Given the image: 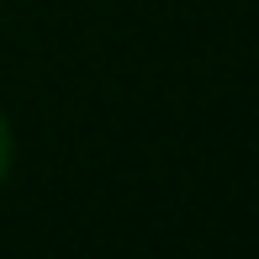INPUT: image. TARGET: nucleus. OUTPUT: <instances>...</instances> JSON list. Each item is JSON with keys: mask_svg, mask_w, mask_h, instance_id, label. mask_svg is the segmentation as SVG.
<instances>
[{"mask_svg": "<svg viewBox=\"0 0 259 259\" xmlns=\"http://www.w3.org/2000/svg\"><path fill=\"white\" fill-rule=\"evenodd\" d=\"M6 169H11V133H6V122H0V180H6Z\"/></svg>", "mask_w": 259, "mask_h": 259, "instance_id": "nucleus-1", "label": "nucleus"}]
</instances>
